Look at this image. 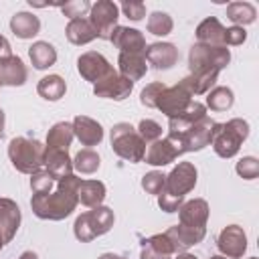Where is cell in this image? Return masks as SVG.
<instances>
[{
    "instance_id": "10",
    "label": "cell",
    "mask_w": 259,
    "mask_h": 259,
    "mask_svg": "<svg viewBox=\"0 0 259 259\" xmlns=\"http://www.w3.org/2000/svg\"><path fill=\"white\" fill-rule=\"evenodd\" d=\"M117 18H119V6L111 0H97L95 4H91L89 10V22L97 32V38L109 40L113 28L117 26Z\"/></svg>"
},
{
    "instance_id": "47",
    "label": "cell",
    "mask_w": 259,
    "mask_h": 259,
    "mask_svg": "<svg viewBox=\"0 0 259 259\" xmlns=\"http://www.w3.org/2000/svg\"><path fill=\"white\" fill-rule=\"evenodd\" d=\"M4 125H6V113H4V109L0 107V140H2V136H4Z\"/></svg>"
},
{
    "instance_id": "46",
    "label": "cell",
    "mask_w": 259,
    "mask_h": 259,
    "mask_svg": "<svg viewBox=\"0 0 259 259\" xmlns=\"http://www.w3.org/2000/svg\"><path fill=\"white\" fill-rule=\"evenodd\" d=\"M10 55H12V47H10L8 38L0 34V59H6V57H10Z\"/></svg>"
},
{
    "instance_id": "5",
    "label": "cell",
    "mask_w": 259,
    "mask_h": 259,
    "mask_svg": "<svg viewBox=\"0 0 259 259\" xmlns=\"http://www.w3.org/2000/svg\"><path fill=\"white\" fill-rule=\"evenodd\" d=\"M113 223H115L113 210H111L109 206L99 204V206H93L91 210L81 212V214L75 219V223H73V233H75L77 241H81V243H91L93 239H97V237L109 233L111 227H113Z\"/></svg>"
},
{
    "instance_id": "27",
    "label": "cell",
    "mask_w": 259,
    "mask_h": 259,
    "mask_svg": "<svg viewBox=\"0 0 259 259\" xmlns=\"http://www.w3.org/2000/svg\"><path fill=\"white\" fill-rule=\"evenodd\" d=\"M65 34H67V40L71 45H89L91 40L97 38V32L95 28L91 26L89 18H75V20H69L67 28H65Z\"/></svg>"
},
{
    "instance_id": "33",
    "label": "cell",
    "mask_w": 259,
    "mask_h": 259,
    "mask_svg": "<svg viewBox=\"0 0 259 259\" xmlns=\"http://www.w3.org/2000/svg\"><path fill=\"white\" fill-rule=\"evenodd\" d=\"M235 103V93L231 87H212L208 93H206V105L204 107H210L212 111H227L231 109Z\"/></svg>"
},
{
    "instance_id": "9",
    "label": "cell",
    "mask_w": 259,
    "mask_h": 259,
    "mask_svg": "<svg viewBox=\"0 0 259 259\" xmlns=\"http://www.w3.org/2000/svg\"><path fill=\"white\" fill-rule=\"evenodd\" d=\"M194 95L188 91V87L178 81L176 85L172 87H164V91L158 95V101H156V109H160L168 119L172 117H178L180 113H184L188 109V105L194 101L192 99Z\"/></svg>"
},
{
    "instance_id": "11",
    "label": "cell",
    "mask_w": 259,
    "mask_h": 259,
    "mask_svg": "<svg viewBox=\"0 0 259 259\" xmlns=\"http://www.w3.org/2000/svg\"><path fill=\"white\" fill-rule=\"evenodd\" d=\"M77 71H79V75L85 79V81H89V83H99L101 79H105L107 75H111V73H115V69H113V65L101 55V53H97V51H87V53H83L79 59H77Z\"/></svg>"
},
{
    "instance_id": "34",
    "label": "cell",
    "mask_w": 259,
    "mask_h": 259,
    "mask_svg": "<svg viewBox=\"0 0 259 259\" xmlns=\"http://www.w3.org/2000/svg\"><path fill=\"white\" fill-rule=\"evenodd\" d=\"M99 166H101V158L91 148L79 150L73 158V170H77L79 174H93L99 170Z\"/></svg>"
},
{
    "instance_id": "1",
    "label": "cell",
    "mask_w": 259,
    "mask_h": 259,
    "mask_svg": "<svg viewBox=\"0 0 259 259\" xmlns=\"http://www.w3.org/2000/svg\"><path fill=\"white\" fill-rule=\"evenodd\" d=\"M231 63V51L227 47L192 45L188 51V75L180 79L192 95H204L217 83L219 73Z\"/></svg>"
},
{
    "instance_id": "25",
    "label": "cell",
    "mask_w": 259,
    "mask_h": 259,
    "mask_svg": "<svg viewBox=\"0 0 259 259\" xmlns=\"http://www.w3.org/2000/svg\"><path fill=\"white\" fill-rule=\"evenodd\" d=\"M202 117H206V107L198 101H192L184 113H180L178 117L168 119V134H182L184 130H188L190 125L200 121Z\"/></svg>"
},
{
    "instance_id": "3",
    "label": "cell",
    "mask_w": 259,
    "mask_h": 259,
    "mask_svg": "<svg viewBox=\"0 0 259 259\" xmlns=\"http://www.w3.org/2000/svg\"><path fill=\"white\" fill-rule=\"evenodd\" d=\"M198 178V170L192 162H178L170 174H166V182L162 192L158 194V206L164 212H178L184 196L194 190Z\"/></svg>"
},
{
    "instance_id": "40",
    "label": "cell",
    "mask_w": 259,
    "mask_h": 259,
    "mask_svg": "<svg viewBox=\"0 0 259 259\" xmlns=\"http://www.w3.org/2000/svg\"><path fill=\"white\" fill-rule=\"evenodd\" d=\"M164 182H166V174L158 172V170H152V172H146L142 176V188L148 192V194H160L162 188H164Z\"/></svg>"
},
{
    "instance_id": "19",
    "label": "cell",
    "mask_w": 259,
    "mask_h": 259,
    "mask_svg": "<svg viewBox=\"0 0 259 259\" xmlns=\"http://www.w3.org/2000/svg\"><path fill=\"white\" fill-rule=\"evenodd\" d=\"M168 237H170V241L174 243V249H176V253H184L188 247H192V245H198L202 239H204V235H206V227H184V225H174V227H170L168 231H164Z\"/></svg>"
},
{
    "instance_id": "31",
    "label": "cell",
    "mask_w": 259,
    "mask_h": 259,
    "mask_svg": "<svg viewBox=\"0 0 259 259\" xmlns=\"http://www.w3.org/2000/svg\"><path fill=\"white\" fill-rule=\"evenodd\" d=\"M67 91V83L61 75H47L36 83V93L47 101H59Z\"/></svg>"
},
{
    "instance_id": "35",
    "label": "cell",
    "mask_w": 259,
    "mask_h": 259,
    "mask_svg": "<svg viewBox=\"0 0 259 259\" xmlns=\"http://www.w3.org/2000/svg\"><path fill=\"white\" fill-rule=\"evenodd\" d=\"M146 28H148V32H152V34H156V36H166V34L172 32V28H174V20H172L170 14L156 10V12H152V14L148 16Z\"/></svg>"
},
{
    "instance_id": "17",
    "label": "cell",
    "mask_w": 259,
    "mask_h": 259,
    "mask_svg": "<svg viewBox=\"0 0 259 259\" xmlns=\"http://www.w3.org/2000/svg\"><path fill=\"white\" fill-rule=\"evenodd\" d=\"M71 123H73V134H75V138L79 140L81 146L93 148V146L101 144V140H103V127H101V123L97 119L79 113V115H75V119Z\"/></svg>"
},
{
    "instance_id": "16",
    "label": "cell",
    "mask_w": 259,
    "mask_h": 259,
    "mask_svg": "<svg viewBox=\"0 0 259 259\" xmlns=\"http://www.w3.org/2000/svg\"><path fill=\"white\" fill-rule=\"evenodd\" d=\"M146 63L158 71L172 69L178 63V49L172 42H152L146 47Z\"/></svg>"
},
{
    "instance_id": "36",
    "label": "cell",
    "mask_w": 259,
    "mask_h": 259,
    "mask_svg": "<svg viewBox=\"0 0 259 259\" xmlns=\"http://www.w3.org/2000/svg\"><path fill=\"white\" fill-rule=\"evenodd\" d=\"M142 245H148L150 249H154V251L160 253V255H168V257H174V255H176L174 243L170 241V237H168L166 233H156V235L144 239Z\"/></svg>"
},
{
    "instance_id": "32",
    "label": "cell",
    "mask_w": 259,
    "mask_h": 259,
    "mask_svg": "<svg viewBox=\"0 0 259 259\" xmlns=\"http://www.w3.org/2000/svg\"><path fill=\"white\" fill-rule=\"evenodd\" d=\"M227 18L233 22V26H245L253 24L257 20V8L251 2H231L227 6Z\"/></svg>"
},
{
    "instance_id": "53",
    "label": "cell",
    "mask_w": 259,
    "mask_h": 259,
    "mask_svg": "<svg viewBox=\"0 0 259 259\" xmlns=\"http://www.w3.org/2000/svg\"><path fill=\"white\" fill-rule=\"evenodd\" d=\"M249 259H257V257H249Z\"/></svg>"
},
{
    "instance_id": "6",
    "label": "cell",
    "mask_w": 259,
    "mask_h": 259,
    "mask_svg": "<svg viewBox=\"0 0 259 259\" xmlns=\"http://www.w3.org/2000/svg\"><path fill=\"white\" fill-rule=\"evenodd\" d=\"M109 140H111V150L115 156H119L125 162L138 164L144 160L146 154V142L140 138L136 127L127 121H119L109 130Z\"/></svg>"
},
{
    "instance_id": "49",
    "label": "cell",
    "mask_w": 259,
    "mask_h": 259,
    "mask_svg": "<svg viewBox=\"0 0 259 259\" xmlns=\"http://www.w3.org/2000/svg\"><path fill=\"white\" fill-rule=\"evenodd\" d=\"M97 259H125V257H121V255H115V253H103V255H99Z\"/></svg>"
},
{
    "instance_id": "43",
    "label": "cell",
    "mask_w": 259,
    "mask_h": 259,
    "mask_svg": "<svg viewBox=\"0 0 259 259\" xmlns=\"http://www.w3.org/2000/svg\"><path fill=\"white\" fill-rule=\"evenodd\" d=\"M119 10L134 22H140L144 16H146V4L140 2V0H125L119 4Z\"/></svg>"
},
{
    "instance_id": "38",
    "label": "cell",
    "mask_w": 259,
    "mask_h": 259,
    "mask_svg": "<svg viewBox=\"0 0 259 259\" xmlns=\"http://www.w3.org/2000/svg\"><path fill=\"white\" fill-rule=\"evenodd\" d=\"M136 132L140 134V138H142L146 144H152V142H156V140L162 138V125H160L158 121H154V119H148V117L138 123Z\"/></svg>"
},
{
    "instance_id": "50",
    "label": "cell",
    "mask_w": 259,
    "mask_h": 259,
    "mask_svg": "<svg viewBox=\"0 0 259 259\" xmlns=\"http://www.w3.org/2000/svg\"><path fill=\"white\" fill-rule=\"evenodd\" d=\"M174 259H198V257H196V255H190V253H186V251H184V253H178Z\"/></svg>"
},
{
    "instance_id": "22",
    "label": "cell",
    "mask_w": 259,
    "mask_h": 259,
    "mask_svg": "<svg viewBox=\"0 0 259 259\" xmlns=\"http://www.w3.org/2000/svg\"><path fill=\"white\" fill-rule=\"evenodd\" d=\"M196 42L208 47H225V26L217 16H206L196 26Z\"/></svg>"
},
{
    "instance_id": "21",
    "label": "cell",
    "mask_w": 259,
    "mask_h": 259,
    "mask_svg": "<svg viewBox=\"0 0 259 259\" xmlns=\"http://www.w3.org/2000/svg\"><path fill=\"white\" fill-rule=\"evenodd\" d=\"M20 221H22V214H20L18 204L12 198L0 196V229L4 233L6 243H10L14 239L16 231L20 227Z\"/></svg>"
},
{
    "instance_id": "26",
    "label": "cell",
    "mask_w": 259,
    "mask_h": 259,
    "mask_svg": "<svg viewBox=\"0 0 259 259\" xmlns=\"http://www.w3.org/2000/svg\"><path fill=\"white\" fill-rule=\"evenodd\" d=\"M10 30L14 32V36L26 40L38 34L40 30V20L38 16H34L32 12H16L10 18Z\"/></svg>"
},
{
    "instance_id": "15",
    "label": "cell",
    "mask_w": 259,
    "mask_h": 259,
    "mask_svg": "<svg viewBox=\"0 0 259 259\" xmlns=\"http://www.w3.org/2000/svg\"><path fill=\"white\" fill-rule=\"evenodd\" d=\"M178 156H182L178 144L172 138H160L156 142H152L144 154V162L150 166H168L170 162H174Z\"/></svg>"
},
{
    "instance_id": "28",
    "label": "cell",
    "mask_w": 259,
    "mask_h": 259,
    "mask_svg": "<svg viewBox=\"0 0 259 259\" xmlns=\"http://www.w3.org/2000/svg\"><path fill=\"white\" fill-rule=\"evenodd\" d=\"M28 59L34 69L45 71L57 63V49L47 40H36L28 49Z\"/></svg>"
},
{
    "instance_id": "7",
    "label": "cell",
    "mask_w": 259,
    "mask_h": 259,
    "mask_svg": "<svg viewBox=\"0 0 259 259\" xmlns=\"http://www.w3.org/2000/svg\"><path fill=\"white\" fill-rule=\"evenodd\" d=\"M249 136V123L243 117H233L227 123H221L214 140H212V150L221 158H233L239 154L243 142Z\"/></svg>"
},
{
    "instance_id": "12",
    "label": "cell",
    "mask_w": 259,
    "mask_h": 259,
    "mask_svg": "<svg viewBox=\"0 0 259 259\" xmlns=\"http://www.w3.org/2000/svg\"><path fill=\"white\" fill-rule=\"evenodd\" d=\"M217 247L223 257L227 259H241L247 251V235L243 227L239 225H227L219 237H217Z\"/></svg>"
},
{
    "instance_id": "48",
    "label": "cell",
    "mask_w": 259,
    "mask_h": 259,
    "mask_svg": "<svg viewBox=\"0 0 259 259\" xmlns=\"http://www.w3.org/2000/svg\"><path fill=\"white\" fill-rule=\"evenodd\" d=\"M18 259H38V255H36L34 251H24V253H22Z\"/></svg>"
},
{
    "instance_id": "52",
    "label": "cell",
    "mask_w": 259,
    "mask_h": 259,
    "mask_svg": "<svg viewBox=\"0 0 259 259\" xmlns=\"http://www.w3.org/2000/svg\"><path fill=\"white\" fill-rule=\"evenodd\" d=\"M208 259H227V257H223V255H212V257H208Z\"/></svg>"
},
{
    "instance_id": "51",
    "label": "cell",
    "mask_w": 259,
    "mask_h": 259,
    "mask_svg": "<svg viewBox=\"0 0 259 259\" xmlns=\"http://www.w3.org/2000/svg\"><path fill=\"white\" fill-rule=\"evenodd\" d=\"M4 245H6V239H4V233H2V229H0V251L4 249Z\"/></svg>"
},
{
    "instance_id": "45",
    "label": "cell",
    "mask_w": 259,
    "mask_h": 259,
    "mask_svg": "<svg viewBox=\"0 0 259 259\" xmlns=\"http://www.w3.org/2000/svg\"><path fill=\"white\" fill-rule=\"evenodd\" d=\"M140 259H174V257H168V255H160V253H156L154 249H150L148 245H142V251H140Z\"/></svg>"
},
{
    "instance_id": "39",
    "label": "cell",
    "mask_w": 259,
    "mask_h": 259,
    "mask_svg": "<svg viewBox=\"0 0 259 259\" xmlns=\"http://www.w3.org/2000/svg\"><path fill=\"white\" fill-rule=\"evenodd\" d=\"M235 170H237V174H239L241 178H245V180H255V178L259 176V160H257L255 156H243V158L237 162Z\"/></svg>"
},
{
    "instance_id": "44",
    "label": "cell",
    "mask_w": 259,
    "mask_h": 259,
    "mask_svg": "<svg viewBox=\"0 0 259 259\" xmlns=\"http://www.w3.org/2000/svg\"><path fill=\"white\" fill-rule=\"evenodd\" d=\"M247 40V32L241 26H229L225 28V47H239Z\"/></svg>"
},
{
    "instance_id": "37",
    "label": "cell",
    "mask_w": 259,
    "mask_h": 259,
    "mask_svg": "<svg viewBox=\"0 0 259 259\" xmlns=\"http://www.w3.org/2000/svg\"><path fill=\"white\" fill-rule=\"evenodd\" d=\"M55 184H57V180L45 168L34 172V174H30V190H32V194H49L55 188Z\"/></svg>"
},
{
    "instance_id": "41",
    "label": "cell",
    "mask_w": 259,
    "mask_h": 259,
    "mask_svg": "<svg viewBox=\"0 0 259 259\" xmlns=\"http://www.w3.org/2000/svg\"><path fill=\"white\" fill-rule=\"evenodd\" d=\"M164 83L162 81H154V83H148L144 89H142V93H140V103L144 105V107H150V109H154L156 107V101H158V95L164 91Z\"/></svg>"
},
{
    "instance_id": "29",
    "label": "cell",
    "mask_w": 259,
    "mask_h": 259,
    "mask_svg": "<svg viewBox=\"0 0 259 259\" xmlns=\"http://www.w3.org/2000/svg\"><path fill=\"white\" fill-rule=\"evenodd\" d=\"M75 134H73V123L71 121H57L49 134H47V150H69L71 142H73Z\"/></svg>"
},
{
    "instance_id": "4",
    "label": "cell",
    "mask_w": 259,
    "mask_h": 259,
    "mask_svg": "<svg viewBox=\"0 0 259 259\" xmlns=\"http://www.w3.org/2000/svg\"><path fill=\"white\" fill-rule=\"evenodd\" d=\"M8 158L22 174H34L45 166V144L30 138H12L8 144Z\"/></svg>"
},
{
    "instance_id": "18",
    "label": "cell",
    "mask_w": 259,
    "mask_h": 259,
    "mask_svg": "<svg viewBox=\"0 0 259 259\" xmlns=\"http://www.w3.org/2000/svg\"><path fill=\"white\" fill-rule=\"evenodd\" d=\"M208 214H210V208L204 198L184 200L178 208L180 225H184V227H206Z\"/></svg>"
},
{
    "instance_id": "8",
    "label": "cell",
    "mask_w": 259,
    "mask_h": 259,
    "mask_svg": "<svg viewBox=\"0 0 259 259\" xmlns=\"http://www.w3.org/2000/svg\"><path fill=\"white\" fill-rule=\"evenodd\" d=\"M219 127H221V123L206 115L200 121H196L194 125H190L188 130H184L182 134H168V138H172L178 144L182 154H186V152H200V150H204L206 146L212 144Z\"/></svg>"
},
{
    "instance_id": "2",
    "label": "cell",
    "mask_w": 259,
    "mask_h": 259,
    "mask_svg": "<svg viewBox=\"0 0 259 259\" xmlns=\"http://www.w3.org/2000/svg\"><path fill=\"white\" fill-rule=\"evenodd\" d=\"M83 178L69 174L65 178H59L55 188L49 194H32L30 198V208L34 212V217L42 219V221H63L69 214H73V210L79 204V184Z\"/></svg>"
},
{
    "instance_id": "13",
    "label": "cell",
    "mask_w": 259,
    "mask_h": 259,
    "mask_svg": "<svg viewBox=\"0 0 259 259\" xmlns=\"http://www.w3.org/2000/svg\"><path fill=\"white\" fill-rule=\"evenodd\" d=\"M134 89V81L121 77L117 71L107 75L105 79H101L99 83L93 85V93L95 97H101V99H113V101H123L130 97Z\"/></svg>"
},
{
    "instance_id": "14",
    "label": "cell",
    "mask_w": 259,
    "mask_h": 259,
    "mask_svg": "<svg viewBox=\"0 0 259 259\" xmlns=\"http://www.w3.org/2000/svg\"><path fill=\"white\" fill-rule=\"evenodd\" d=\"M109 42H113L115 49H119V53H134V55H144L146 53V38L138 28H130V26H115Z\"/></svg>"
},
{
    "instance_id": "23",
    "label": "cell",
    "mask_w": 259,
    "mask_h": 259,
    "mask_svg": "<svg viewBox=\"0 0 259 259\" xmlns=\"http://www.w3.org/2000/svg\"><path fill=\"white\" fill-rule=\"evenodd\" d=\"M55 180L73 174V160L65 150H47L45 148V166H42Z\"/></svg>"
},
{
    "instance_id": "42",
    "label": "cell",
    "mask_w": 259,
    "mask_h": 259,
    "mask_svg": "<svg viewBox=\"0 0 259 259\" xmlns=\"http://www.w3.org/2000/svg\"><path fill=\"white\" fill-rule=\"evenodd\" d=\"M89 10H91V2H87V0H71V2L61 4V12H63L67 18H71V20L83 18Z\"/></svg>"
},
{
    "instance_id": "30",
    "label": "cell",
    "mask_w": 259,
    "mask_h": 259,
    "mask_svg": "<svg viewBox=\"0 0 259 259\" xmlns=\"http://www.w3.org/2000/svg\"><path fill=\"white\" fill-rule=\"evenodd\" d=\"M77 196L83 206H99L105 200V184L101 180H81Z\"/></svg>"
},
{
    "instance_id": "20",
    "label": "cell",
    "mask_w": 259,
    "mask_h": 259,
    "mask_svg": "<svg viewBox=\"0 0 259 259\" xmlns=\"http://www.w3.org/2000/svg\"><path fill=\"white\" fill-rule=\"evenodd\" d=\"M28 79V69L24 61L16 55L0 59V85L6 87H20Z\"/></svg>"
},
{
    "instance_id": "24",
    "label": "cell",
    "mask_w": 259,
    "mask_h": 259,
    "mask_svg": "<svg viewBox=\"0 0 259 259\" xmlns=\"http://www.w3.org/2000/svg\"><path fill=\"white\" fill-rule=\"evenodd\" d=\"M148 71V63L144 55L119 53L117 57V73L130 81H140Z\"/></svg>"
}]
</instances>
